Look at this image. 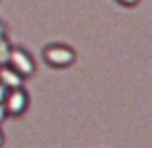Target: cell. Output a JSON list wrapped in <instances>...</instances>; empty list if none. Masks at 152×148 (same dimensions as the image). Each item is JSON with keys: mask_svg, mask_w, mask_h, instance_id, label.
Segmentation results:
<instances>
[{"mask_svg": "<svg viewBox=\"0 0 152 148\" xmlns=\"http://www.w3.org/2000/svg\"><path fill=\"white\" fill-rule=\"evenodd\" d=\"M42 58L52 67H69L75 63L77 54L66 44H50L42 52Z\"/></svg>", "mask_w": 152, "mask_h": 148, "instance_id": "cell-1", "label": "cell"}, {"mask_svg": "<svg viewBox=\"0 0 152 148\" xmlns=\"http://www.w3.org/2000/svg\"><path fill=\"white\" fill-rule=\"evenodd\" d=\"M8 66H10L12 69H15L21 77H25V79L31 77V75L35 73V69H37L33 58H31V54H27V52L21 50V48H12Z\"/></svg>", "mask_w": 152, "mask_h": 148, "instance_id": "cell-2", "label": "cell"}, {"mask_svg": "<svg viewBox=\"0 0 152 148\" xmlns=\"http://www.w3.org/2000/svg\"><path fill=\"white\" fill-rule=\"evenodd\" d=\"M4 106H6L8 115H21L29 106V96H27L25 89H12L6 93L4 98Z\"/></svg>", "mask_w": 152, "mask_h": 148, "instance_id": "cell-3", "label": "cell"}, {"mask_svg": "<svg viewBox=\"0 0 152 148\" xmlns=\"http://www.w3.org/2000/svg\"><path fill=\"white\" fill-rule=\"evenodd\" d=\"M23 83H25V77H21L15 69H12L10 66H0V85L6 90L21 89Z\"/></svg>", "mask_w": 152, "mask_h": 148, "instance_id": "cell-4", "label": "cell"}, {"mask_svg": "<svg viewBox=\"0 0 152 148\" xmlns=\"http://www.w3.org/2000/svg\"><path fill=\"white\" fill-rule=\"evenodd\" d=\"M10 52H12V46H10V42H8V39H2V41H0V66H8Z\"/></svg>", "mask_w": 152, "mask_h": 148, "instance_id": "cell-5", "label": "cell"}, {"mask_svg": "<svg viewBox=\"0 0 152 148\" xmlns=\"http://www.w3.org/2000/svg\"><path fill=\"white\" fill-rule=\"evenodd\" d=\"M121 6H127V8H131V6H137L139 4V0H118Z\"/></svg>", "mask_w": 152, "mask_h": 148, "instance_id": "cell-6", "label": "cell"}, {"mask_svg": "<svg viewBox=\"0 0 152 148\" xmlns=\"http://www.w3.org/2000/svg\"><path fill=\"white\" fill-rule=\"evenodd\" d=\"M8 117V112H6V106H4V102H0V123L4 121V119Z\"/></svg>", "mask_w": 152, "mask_h": 148, "instance_id": "cell-7", "label": "cell"}, {"mask_svg": "<svg viewBox=\"0 0 152 148\" xmlns=\"http://www.w3.org/2000/svg\"><path fill=\"white\" fill-rule=\"evenodd\" d=\"M6 93H8V90L4 89L2 85H0V102H4V98H6Z\"/></svg>", "mask_w": 152, "mask_h": 148, "instance_id": "cell-8", "label": "cell"}, {"mask_svg": "<svg viewBox=\"0 0 152 148\" xmlns=\"http://www.w3.org/2000/svg\"><path fill=\"white\" fill-rule=\"evenodd\" d=\"M2 39H6V27L0 23V41H2Z\"/></svg>", "mask_w": 152, "mask_h": 148, "instance_id": "cell-9", "label": "cell"}, {"mask_svg": "<svg viewBox=\"0 0 152 148\" xmlns=\"http://www.w3.org/2000/svg\"><path fill=\"white\" fill-rule=\"evenodd\" d=\"M4 144V135H2V131H0V146Z\"/></svg>", "mask_w": 152, "mask_h": 148, "instance_id": "cell-10", "label": "cell"}]
</instances>
